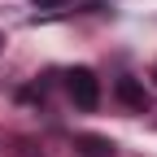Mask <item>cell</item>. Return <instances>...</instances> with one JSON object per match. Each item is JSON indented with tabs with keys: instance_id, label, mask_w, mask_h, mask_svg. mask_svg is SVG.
<instances>
[{
	"instance_id": "cell-1",
	"label": "cell",
	"mask_w": 157,
	"mask_h": 157,
	"mask_svg": "<svg viewBox=\"0 0 157 157\" xmlns=\"http://www.w3.org/2000/svg\"><path fill=\"white\" fill-rule=\"evenodd\" d=\"M66 92H70V101L78 109H87V113L101 105V78H96V70H87V66L66 70Z\"/></svg>"
},
{
	"instance_id": "cell-2",
	"label": "cell",
	"mask_w": 157,
	"mask_h": 157,
	"mask_svg": "<svg viewBox=\"0 0 157 157\" xmlns=\"http://www.w3.org/2000/svg\"><path fill=\"white\" fill-rule=\"evenodd\" d=\"M113 96H118V105L131 109V113H144L148 109V92H144L140 78H118V83H113Z\"/></svg>"
},
{
	"instance_id": "cell-3",
	"label": "cell",
	"mask_w": 157,
	"mask_h": 157,
	"mask_svg": "<svg viewBox=\"0 0 157 157\" xmlns=\"http://www.w3.org/2000/svg\"><path fill=\"white\" fill-rule=\"evenodd\" d=\"M74 153L78 157H113V140H105V135H78Z\"/></svg>"
},
{
	"instance_id": "cell-4",
	"label": "cell",
	"mask_w": 157,
	"mask_h": 157,
	"mask_svg": "<svg viewBox=\"0 0 157 157\" xmlns=\"http://www.w3.org/2000/svg\"><path fill=\"white\" fill-rule=\"evenodd\" d=\"M66 0H35V9H61Z\"/></svg>"
},
{
	"instance_id": "cell-5",
	"label": "cell",
	"mask_w": 157,
	"mask_h": 157,
	"mask_svg": "<svg viewBox=\"0 0 157 157\" xmlns=\"http://www.w3.org/2000/svg\"><path fill=\"white\" fill-rule=\"evenodd\" d=\"M153 78H157V66H153Z\"/></svg>"
},
{
	"instance_id": "cell-6",
	"label": "cell",
	"mask_w": 157,
	"mask_h": 157,
	"mask_svg": "<svg viewBox=\"0 0 157 157\" xmlns=\"http://www.w3.org/2000/svg\"><path fill=\"white\" fill-rule=\"evenodd\" d=\"M0 44H5V35H0Z\"/></svg>"
}]
</instances>
